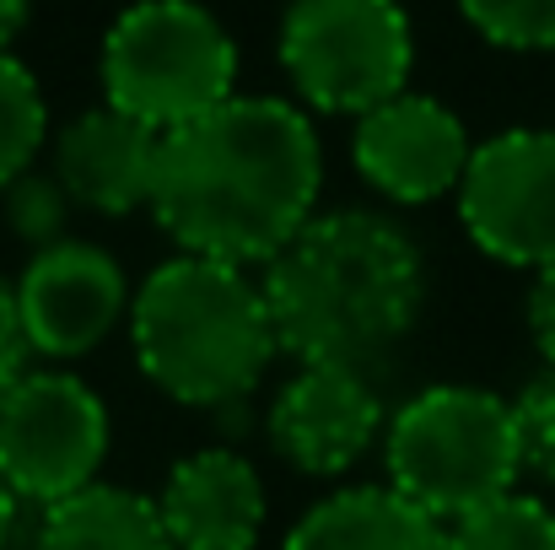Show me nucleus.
Instances as JSON below:
<instances>
[{"mask_svg": "<svg viewBox=\"0 0 555 550\" xmlns=\"http://www.w3.org/2000/svg\"><path fill=\"white\" fill-rule=\"evenodd\" d=\"M324 189V146L313 119L281 98H232L163 136L152 216L216 265H270L308 221Z\"/></svg>", "mask_w": 555, "mask_h": 550, "instance_id": "1", "label": "nucleus"}, {"mask_svg": "<svg viewBox=\"0 0 555 550\" xmlns=\"http://www.w3.org/2000/svg\"><path fill=\"white\" fill-rule=\"evenodd\" d=\"M259 292L286 357L302 367H367L415 330L426 259L393 216L330 210L264 265Z\"/></svg>", "mask_w": 555, "mask_h": 550, "instance_id": "2", "label": "nucleus"}, {"mask_svg": "<svg viewBox=\"0 0 555 550\" xmlns=\"http://www.w3.org/2000/svg\"><path fill=\"white\" fill-rule=\"evenodd\" d=\"M130 346L141 372L179 405L227 410L254 394L281 351L264 292L199 254L157 265L130 303Z\"/></svg>", "mask_w": 555, "mask_h": 550, "instance_id": "3", "label": "nucleus"}, {"mask_svg": "<svg viewBox=\"0 0 555 550\" xmlns=\"http://www.w3.org/2000/svg\"><path fill=\"white\" fill-rule=\"evenodd\" d=\"M388 486L437 524L496 502L524 475L513 399L475 383H431L388 415L383 432Z\"/></svg>", "mask_w": 555, "mask_h": 550, "instance_id": "4", "label": "nucleus"}, {"mask_svg": "<svg viewBox=\"0 0 555 550\" xmlns=\"http://www.w3.org/2000/svg\"><path fill=\"white\" fill-rule=\"evenodd\" d=\"M103 103L173 136L237 92V43L199 0H135L103 38Z\"/></svg>", "mask_w": 555, "mask_h": 550, "instance_id": "5", "label": "nucleus"}, {"mask_svg": "<svg viewBox=\"0 0 555 550\" xmlns=\"http://www.w3.org/2000/svg\"><path fill=\"white\" fill-rule=\"evenodd\" d=\"M415 33L399 0H292L281 22V65L319 114L362 119L404 92Z\"/></svg>", "mask_w": 555, "mask_h": 550, "instance_id": "6", "label": "nucleus"}, {"mask_svg": "<svg viewBox=\"0 0 555 550\" xmlns=\"http://www.w3.org/2000/svg\"><path fill=\"white\" fill-rule=\"evenodd\" d=\"M108 405L76 372H33L0 399V475L22 502H65L98 486Z\"/></svg>", "mask_w": 555, "mask_h": 550, "instance_id": "7", "label": "nucleus"}, {"mask_svg": "<svg viewBox=\"0 0 555 550\" xmlns=\"http://www.w3.org/2000/svg\"><path fill=\"white\" fill-rule=\"evenodd\" d=\"M459 221L496 265L534 276L555 265V130H502L475 146Z\"/></svg>", "mask_w": 555, "mask_h": 550, "instance_id": "8", "label": "nucleus"}, {"mask_svg": "<svg viewBox=\"0 0 555 550\" xmlns=\"http://www.w3.org/2000/svg\"><path fill=\"white\" fill-rule=\"evenodd\" d=\"M16 303H22V324L38 357L54 362H76L87 351H98L119 319L130 314V286L125 270L108 248L65 238L54 248H38L22 276H16Z\"/></svg>", "mask_w": 555, "mask_h": 550, "instance_id": "9", "label": "nucleus"}, {"mask_svg": "<svg viewBox=\"0 0 555 550\" xmlns=\"http://www.w3.org/2000/svg\"><path fill=\"white\" fill-rule=\"evenodd\" d=\"M469 136L464 119L426 98V92H399L383 108L357 119L351 136V163L357 174L393 205H431L448 189H459L469 174Z\"/></svg>", "mask_w": 555, "mask_h": 550, "instance_id": "10", "label": "nucleus"}, {"mask_svg": "<svg viewBox=\"0 0 555 550\" xmlns=\"http://www.w3.org/2000/svg\"><path fill=\"white\" fill-rule=\"evenodd\" d=\"M270 448L281 464L313 481L346 475L377 432H388L383 405L362 378V367H302L275 399H270Z\"/></svg>", "mask_w": 555, "mask_h": 550, "instance_id": "11", "label": "nucleus"}, {"mask_svg": "<svg viewBox=\"0 0 555 550\" xmlns=\"http://www.w3.org/2000/svg\"><path fill=\"white\" fill-rule=\"evenodd\" d=\"M157 163H163V136L108 103L76 114L54 141V179L65 183L76 210L98 216H130L141 205L152 210Z\"/></svg>", "mask_w": 555, "mask_h": 550, "instance_id": "12", "label": "nucleus"}, {"mask_svg": "<svg viewBox=\"0 0 555 550\" xmlns=\"http://www.w3.org/2000/svg\"><path fill=\"white\" fill-rule=\"evenodd\" d=\"M173 550H254L264 535V481L237 448H199L173 464L163 497Z\"/></svg>", "mask_w": 555, "mask_h": 550, "instance_id": "13", "label": "nucleus"}, {"mask_svg": "<svg viewBox=\"0 0 555 550\" xmlns=\"http://www.w3.org/2000/svg\"><path fill=\"white\" fill-rule=\"evenodd\" d=\"M281 550H453V540L393 486H351L308 508Z\"/></svg>", "mask_w": 555, "mask_h": 550, "instance_id": "14", "label": "nucleus"}, {"mask_svg": "<svg viewBox=\"0 0 555 550\" xmlns=\"http://www.w3.org/2000/svg\"><path fill=\"white\" fill-rule=\"evenodd\" d=\"M38 550H173L163 508L125 486H87L43 508Z\"/></svg>", "mask_w": 555, "mask_h": 550, "instance_id": "15", "label": "nucleus"}, {"mask_svg": "<svg viewBox=\"0 0 555 550\" xmlns=\"http://www.w3.org/2000/svg\"><path fill=\"white\" fill-rule=\"evenodd\" d=\"M448 540L453 550H555V508H545L540 497L507 491L448 524Z\"/></svg>", "mask_w": 555, "mask_h": 550, "instance_id": "16", "label": "nucleus"}, {"mask_svg": "<svg viewBox=\"0 0 555 550\" xmlns=\"http://www.w3.org/2000/svg\"><path fill=\"white\" fill-rule=\"evenodd\" d=\"M43 136H49V108L33 71L16 54H0V189L33 174Z\"/></svg>", "mask_w": 555, "mask_h": 550, "instance_id": "17", "label": "nucleus"}, {"mask_svg": "<svg viewBox=\"0 0 555 550\" xmlns=\"http://www.w3.org/2000/svg\"><path fill=\"white\" fill-rule=\"evenodd\" d=\"M70 210H76V200L65 194V183L54 179V174H22L16 183L0 189V221H5V232L22 238L33 254L65 243Z\"/></svg>", "mask_w": 555, "mask_h": 550, "instance_id": "18", "label": "nucleus"}, {"mask_svg": "<svg viewBox=\"0 0 555 550\" xmlns=\"http://www.w3.org/2000/svg\"><path fill=\"white\" fill-rule=\"evenodd\" d=\"M459 11L496 49H555V0H459Z\"/></svg>", "mask_w": 555, "mask_h": 550, "instance_id": "19", "label": "nucleus"}, {"mask_svg": "<svg viewBox=\"0 0 555 550\" xmlns=\"http://www.w3.org/2000/svg\"><path fill=\"white\" fill-rule=\"evenodd\" d=\"M513 421H518L524 475L555 486V367L534 372V378L513 394Z\"/></svg>", "mask_w": 555, "mask_h": 550, "instance_id": "20", "label": "nucleus"}, {"mask_svg": "<svg viewBox=\"0 0 555 550\" xmlns=\"http://www.w3.org/2000/svg\"><path fill=\"white\" fill-rule=\"evenodd\" d=\"M38 351H33V341H27V324H22V303H16V286L11 281H0V399L16 388V383H27Z\"/></svg>", "mask_w": 555, "mask_h": 550, "instance_id": "21", "label": "nucleus"}, {"mask_svg": "<svg viewBox=\"0 0 555 550\" xmlns=\"http://www.w3.org/2000/svg\"><path fill=\"white\" fill-rule=\"evenodd\" d=\"M529 330L545 351V362L555 367V265H545L534 276V292H529Z\"/></svg>", "mask_w": 555, "mask_h": 550, "instance_id": "22", "label": "nucleus"}, {"mask_svg": "<svg viewBox=\"0 0 555 550\" xmlns=\"http://www.w3.org/2000/svg\"><path fill=\"white\" fill-rule=\"evenodd\" d=\"M27 27V0H0V54H11V38Z\"/></svg>", "mask_w": 555, "mask_h": 550, "instance_id": "23", "label": "nucleus"}, {"mask_svg": "<svg viewBox=\"0 0 555 550\" xmlns=\"http://www.w3.org/2000/svg\"><path fill=\"white\" fill-rule=\"evenodd\" d=\"M16 513H22V497H16L11 481L0 475V550L11 546V535H16Z\"/></svg>", "mask_w": 555, "mask_h": 550, "instance_id": "24", "label": "nucleus"}]
</instances>
